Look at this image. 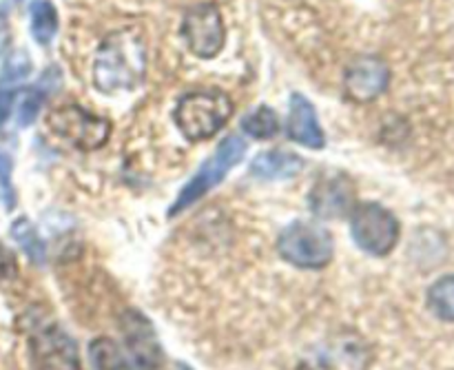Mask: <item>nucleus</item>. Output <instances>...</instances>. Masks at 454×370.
Returning a JSON list of instances; mask_svg holds the SVG:
<instances>
[{"label":"nucleus","instance_id":"f257e3e1","mask_svg":"<svg viewBox=\"0 0 454 370\" xmlns=\"http://www.w3.org/2000/svg\"><path fill=\"white\" fill-rule=\"evenodd\" d=\"M146 49L136 29L114 31L105 38L93 62V83L100 91H131L145 78Z\"/></svg>","mask_w":454,"mask_h":370},{"label":"nucleus","instance_id":"f03ea898","mask_svg":"<svg viewBox=\"0 0 454 370\" xmlns=\"http://www.w3.org/2000/svg\"><path fill=\"white\" fill-rule=\"evenodd\" d=\"M173 115L186 140H208L231 120L233 100L220 89H198L180 98Z\"/></svg>","mask_w":454,"mask_h":370},{"label":"nucleus","instance_id":"7ed1b4c3","mask_svg":"<svg viewBox=\"0 0 454 370\" xmlns=\"http://www.w3.org/2000/svg\"><path fill=\"white\" fill-rule=\"evenodd\" d=\"M278 251L297 269H324L331 264L335 244L324 226L313 222H293L279 233Z\"/></svg>","mask_w":454,"mask_h":370},{"label":"nucleus","instance_id":"20e7f679","mask_svg":"<svg viewBox=\"0 0 454 370\" xmlns=\"http://www.w3.org/2000/svg\"><path fill=\"white\" fill-rule=\"evenodd\" d=\"M247 155V145L239 136H229L220 146L215 149V154L207 160V162L200 167V171L191 177L189 185L180 191L176 204L171 207V217L177 216L180 211L189 209L191 204L198 202L200 198L208 193L211 189H215L239 162Z\"/></svg>","mask_w":454,"mask_h":370},{"label":"nucleus","instance_id":"39448f33","mask_svg":"<svg viewBox=\"0 0 454 370\" xmlns=\"http://www.w3.org/2000/svg\"><path fill=\"white\" fill-rule=\"evenodd\" d=\"M350 233L359 248L371 256L384 257L397 247L399 222L380 204H359L350 216Z\"/></svg>","mask_w":454,"mask_h":370},{"label":"nucleus","instance_id":"423d86ee","mask_svg":"<svg viewBox=\"0 0 454 370\" xmlns=\"http://www.w3.org/2000/svg\"><path fill=\"white\" fill-rule=\"evenodd\" d=\"M47 124L58 138L74 145L75 149L93 151L105 145L111 136L109 120L89 114L82 106H58L49 114Z\"/></svg>","mask_w":454,"mask_h":370},{"label":"nucleus","instance_id":"0eeeda50","mask_svg":"<svg viewBox=\"0 0 454 370\" xmlns=\"http://www.w3.org/2000/svg\"><path fill=\"white\" fill-rule=\"evenodd\" d=\"M182 38L198 58H215L224 49L226 29L222 12L215 3H200L184 13Z\"/></svg>","mask_w":454,"mask_h":370},{"label":"nucleus","instance_id":"6e6552de","mask_svg":"<svg viewBox=\"0 0 454 370\" xmlns=\"http://www.w3.org/2000/svg\"><path fill=\"white\" fill-rule=\"evenodd\" d=\"M29 353L35 370H80L78 346L58 322L43 324L31 333Z\"/></svg>","mask_w":454,"mask_h":370},{"label":"nucleus","instance_id":"1a4fd4ad","mask_svg":"<svg viewBox=\"0 0 454 370\" xmlns=\"http://www.w3.org/2000/svg\"><path fill=\"white\" fill-rule=\"evenodd\" d=\"M120 331H122L124 344L137 370H158L162 364V349L158 344L155 328L149 319L137 311H127L120 318Z\"/></svg>","mask_w":454,"mask_h":370},{"label":"nucleus","instance_id":"9d476101","mask_svg":"<svg viewBox=\"0 0 454 370\" xmlns=\"http://www.w3.org/2000/svg\"><path fill=\"white\" fill-rule=\"evenodd\" d=\"M390 69L381 58L362 56L346 69V93L355 102H372L386 91Z\"/></svg>","mask_w":454,"mask_h":370},{"label":"nucleus","instance_id":"9b49d317","mask_svg":"<svg viewBox=\"0 0 454 370\" xmlns=\"http://www.w3.org/2000/svg\"><path fill=\"white\" fill-rule=\"evenodd\" d=\"M286 129L291 140L300 142V145L309 146V149H322L324 146V133L322 127H319L315 106L301 93H293L291 96V111H288Z\"/></svg>","mask_w":454,"mask_h":370},{"label":"nucleus","instance_id":"f8f14e48","mask_svg":"<svg viewBox=\"0 0 454 370\" xmlns=\"http://www.w3.org/2000/svg\"><path fill=\"white\" fill-rule=\"evenodd\" d=\"M353 195V185L346 177H328L313 189L310 209L319 217H340L350 211Z\"/></svg>","mask_w":454,"mask_h":370},{"label":"nucleus","instance_id":"ddd939ff","mask_svg":"<svg viewBox=\"0 0 454 370\" xmlns=\"http://www.w3.org/2000/svg\"><path fill=\"white\" fill-rule=\"evenodd\" d=\"M31 74V60L27 58L25 51H13L7 58L0 74V124L9 118L12 114L13 100L18 96V89L25 83L27 75Z\"/></svg>","mask_w":454,"mask_h":370},{"label":"nucleus","instance_id":"4468645a","mask_svg":"<svg viewBox=\"0 0 454 370\" xmlns=\"http://www.w3.org/2000/svg\"><path fill=\"white\" fill-rule=\"evenodd\" d=\"M301 167L304 162L300 155L288 154V151H266L253 160L251 173L262 180H284V177L297 176Z\"/></svg>","mask_w":454,"mask_h":370},{"label":"nucleus","instance_id":"2eb2a0df","mask_svg":"<svg viewBox=\"0 0 454 370\" xmlns=\"http://www.w3.org/2000/svg\"><path fill=\"white\" fill-rule=\"evenodd\" d=\"M89 358L96 370H131L120 346L109 337H98L89 344Z\"/></svg>","mask_w":454,"mask_h":370},{"label":"nucleus","instance_id":"dca6fc26","mask_svg":"<svg viewBox=\"0 0 454 370\" xmlns=\"http://www.w3.org/2000/svg\"><path fill=\"white\" fill-rule=\"evenodd\" d=\"M58 31V12L49 0H35L31 4V34L35 43L49 44Z\"/></svg>","mask_w":454,"mask_h":370},{"label":"nucleus","instance_id":"f3484780","mask_svg":"<svg viewBox=\"0 0 454 370\" xmlns=\"http://www.w3.org/2000/svg\"><path fill=\"white\" fill-rule=\"evenodd\" d=\"M242 129L251 138L257 140H269L279 133V118L270 106H257L247 118L242 120Z\"/></svg>","mask_w":454,"mask_h":370},{"label":"nucleus","instance_id":"a211bd4d","mask_svg":"<svg viewBox=\"0 0 454 370\" xmlns=\"http://www.w3.org/2000/svg\"><path fill=\"white\" fill-rule=\"evenodd\" d=\"M428 306L439 319L454 322V275L437 279L428 291Z\"/></svg>","mask_w":454,"mask_h":370},{"label":"nucleus","instance_id":"6ab92c4d","mask_svg":"<svg viewBox=\"0 0 454 370\" xmlns=\"http://www.w3.org/2000/svg\"><path fill=\"white\" fill-rule=\"evenodd\" d=\"M12 235L16 238V242L25 248L27 256L35 262V264H43L44 262V244L40 240V235L35 233L34 226L27 220H18L16 224L12 226Z\"/></svg>","mask_w":454,"mask_h":370},{"label":"nucleus","instance_id":"aec40b11","mask_svg":"<svg viewBox=\"0 0 454 370\" xmlns=\"http://www.w3.org/2000/svg\"><path fill=\"white\" fill-rule=\"evenodd\" d=\"M43 102H44V93L40 91V87L27 91L25 98L20 100V105H18V124H20V127H27L29 122H34V118L38 115Z\"/></svg>","mask_w":454,"mask_h":370},{"label":"nucleus","instance_id":"412c9836","mask_svg":"<svg viewBox=\"0 0 454 370\" xmlns=\"http://www.w3.org/2000/svg\"><path fill=\"white\" fill-rule=\"evenodd\" d=\"M18 275L16 256L4 244H0V282H12Z\"/></svg>","mask_w":454,"mask_h":370},{"label":"nucleus","instance_id":"4be33fe9","mask_svg":"<svg viewBox=\"0 0 454 370\" xmlns=\"http://www.w3.org/2000/svg\"><path fill=\"white\" fill-rule=\"evenodd\" d=\"M9 171H12V164H9V158L4 154H0V185H3L4 200H7V209H12L16 204V198H13L12 182H9Z\"/></svg>","mask_w":454,"mask_h":370},{"label":"nucleus","instance_id":"5701e85b","mask_svg":"<svg viewBox=\"0 0 454 370\" xmlns=\"http://www.w3.org/2000/svg\"><path fill=\"white\" fill-rule=\"evenodd\" d=\"M7 44H9V22L7 18L0 13V56H3V51L7 49Z\"/></svg>","mask_w":454,"mask_h":370}]
</instances>
